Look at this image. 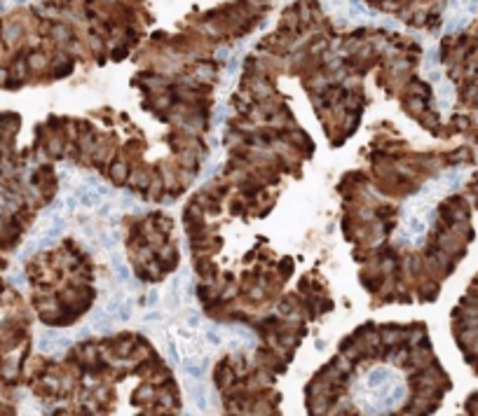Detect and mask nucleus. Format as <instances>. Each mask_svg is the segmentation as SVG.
Listing matches in <instances>:
<instances>
[{
  "instance_id": "3",
  "label": "nucleus",
  "mask_w": 478,
  "mask_h": 416,
  "mask_svg": "<svg viewBox=\"0 0 478 416\" xmlns=\"http://www.w3.org/2000/svg\"><path fill=\"white\" fill-rule=\"evenodd\" d=\"M61 206H64V199H57L54 201V206L43 216V220H40V224H38V230L33 232V236L26 241V246H24L22 252H19V260L29 258V255H33V252L52 246L66 232V218H64Z\"/></svg>"
},
{
  "instance_id": "2",
  "label": "nucleus",
  "mask_w": 478,
  "mask_h": 416,
  "mask_svg": "<svg viewBox=\"0 0 478 416\" xmlns=\"http://www.w3.org/2000/svg\"><path fill=\"white\" fill-rule=\"evenodd\" d=\"M459 182V173H443L436 180L427 182L420 192L406 201V206L401 210L394 241L398 246H422L427 238V232L436 218V201L438 196L448 192L450 187Z\"/></svg>"
},
{
  "instance_id": "8",
  "label": "nucleus",
  "mask_w": 478,
  "mask_h": 416,
  "mask_svg": "<svg viewBox=\"0 0 478 416\" xmlns=\"http://www.w3.org/2000/svg\"><path fill=\"white\" fill-rule=\"evenodd\" d=\"M22 416H40V414H38V412H24Z\"/></svg>"
},
{
  "instance_id": "5",
  "label": "nucleus",
  "mask_w": 478,
  "mask_h": 416,
  "mask_svg": "<svg viewBox=\"0 0 478 416\" xmlns=\"http://www.w3.org/2000/svg\"><path fill=\"white\" fill-rule=\"evenodd\" d=\"M71 344H73V334H68V332L43 330L38 334V351L47 353V356H59V353H64Z\"/></svg>"
},
{
  "instance_id": "7",
  "label": "nucleus",
  "mask_w": 478,
  "mask_h": 416,
  "mask_svg": "<svg viewBox=\"0 0 478 416\" xmlns=\"http://www.w3.org/2000/svg\"><path fill=\"white\" fill-rule=\"evenodd\" d=\"M188 388H190V393H192V400H195V404L199 409H206L209 407V398H206V390L202 388V381H195V384H188Z\"/></svg>"
},
{
  "instance_id": "6",
  "label": "nucleus",
  "mask_w": 478,
  "mask_h": 416,
  "mask_svg": "<svg viewBox=\"0 0 478 416\" xmlns=\"http://www.w3.org/2000/svg\"><path fill=\"white\" fill-rule=\"evenodd\" d=\"M110 269L115 272V276L122 280V283H127V280L131 278V274H129V269H127V264H124V260L120 252H110Z\"/></svg>"
},
{
  "instance_id": "9",
  "label": "nucleus",
  "mask_w": 478,
  "mask_h": 416,
  "mask_svg": "<svg viewBox=\"0 0 478 416\" xmlns=\"http://www.w3.org/2000/svg\"><path fill=\"white\" fill-rule=\"evenodd\" d=\"M12 2H26V0H12Z\"/></svg>"
},
{
  "instance_id": "4",
  "label": "nucleus",
  "mask_w": 478,
  "mask_h": 416,
  "mask_svg": "<svg viewBox=\"0 0 478 416\" xmlns=\"http://www.w3.org/2000/svg\"><path fill=\"white\" fill-rule=\"evenodd\" d=\"M108 194H110V187L103 180H99L96 176H85L78 185L73 187V192L66 196V204H68V208L94 210V208L103 206V201L108 199Z\"/></svg>"
},
{
  "instance_id": "1",
  "label": "nucleus",
  "mask_w": 478,
  "mask_h": 416,
  "mask_svg": "<svg viewBox=\"0 0 478 416\" xmlns=\"http://www.w3.org/2000/svg\"><path fill=\"white\" fill-rule=\"evenodd\" d=\"M352 395L361 414L382 416L403 407L408 400V384L396 367L375 362L352 381Z\"/></svg>"
}]
</instances>
